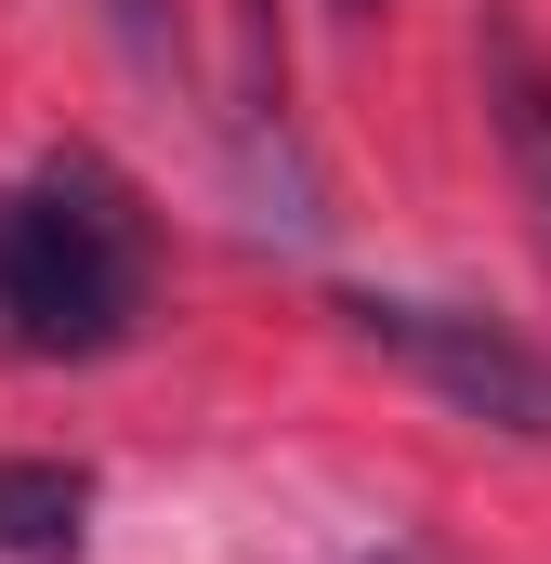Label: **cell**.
Masks as SVG:
<instances>
[{"instance_id": "6da1fadb", "label": "cell", "mask_w": 551, "mask_h": 564, "mask_svg": "<svg viewBox=\"0 0 551 564\" xmlns=\"http://www.w3.org/2000/svg\"><path fill=\"white\" fill-rule=\"evenodd\" d=\"M144 315V210L106 158H53L0 184V341L13 355H119Z\"/></svg>"}, {"instance_id": "7a4b0ae2", "label": "cell", "mask_w": 551, "mask_h": 564, "mask_svg": "<svg viewBox=\"0 0 551 564\" xmlns=\"http://www.w3.org/2000/svg\"><path fill=\"white\" fill-rule=\"evenodd\" d=\"M328 315H342L368 355H395L420 394H446L460 421H499V433H526V446H551V355L512 341L499 315H460V302H381V289H342Z\"/></svg>"}, {"instance_id": "3957f363", "label": "cell", "mask_w": 551, "mask_h": 564, "mask_svg": "<svg viewBox=\"0 0 551 564\" xmlns=\"http://www.w3.org/2000/svg\"><path fill=\"white\" fill-rule=\"evenodd\" d=\"M473 66H486V132H499V171H512V197H526V237H539L551 263V53L526 13H486L473 26Z\"/></svg>"}, {"instance_id": "277c9868", "label": "cell", "mask_w": 551, "mask_h": 564, "mask_svg": "<svg viewBox=\"0 0 551 564\" xmlns=\"http://www.w3.org/2000/svg\"><path fill=\"white\" fill-rule=\"evenodd\" d=\"M93 473L79 459H0V564H79Z\"/></svg>"}, {"instance_id": "5b68a950", "label": "cell", "mask_w": 551, "mask_h": 564, "mask_svg": "<svg viewBox=\"0 0 551 564\" xmlns=\"http://www.w3.org/2000/svg\"><path fill=\"white\" fill-rule=\"evenodd\" d=\"M106 26H119V40H132L144 66H158V53H171V0H106Z\"/></svg>"}]
</instances>
